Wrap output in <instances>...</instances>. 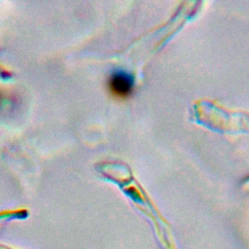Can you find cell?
I'll list each match as a JSON object with an SVG mask.
<instances>
[{
  "mask_svg": "<svg viewBox=\"0 0 249 249\" xmlns=\"http://www.w3.org/2000/svg\"><path fill=\"white\" fill-rule=\"evenodd\" d=\"M134 88V78L126 71L118 70L108 78V89L116 98H127L131 95Z\"/></svg>",
  "mask_w": 249,
  "mask_h": 249,
  "instance_id": "6da1fadb",
  "label": "cell"
}]
</instances>
